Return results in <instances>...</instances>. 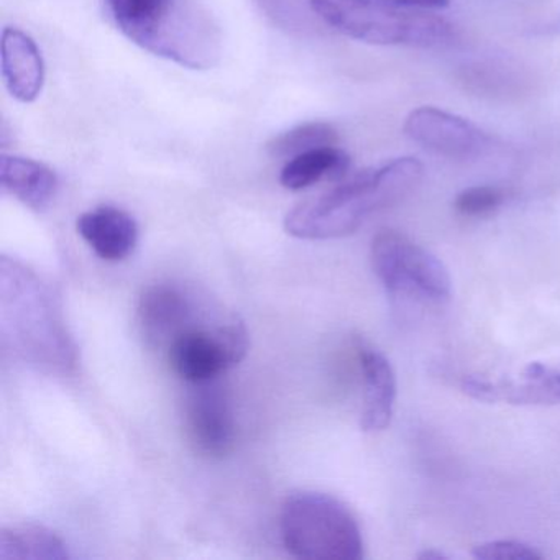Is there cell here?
I'll return each mask as SVG.
<instances>
[{
    "mask_svg": "<svg viewBox=\"0 0 560 560\" xmlns=\"http://www.w3.org/2000/svg\"><path fill=\"white\" fill-rule=\"evenodd\" d=\"M462 389L478 401L514 406L560 405V360L529 363L516 375L467 376Z\"/></svg>",
    "mask_w": 560,
    "mask_h": 560,
    "instance_id": "obj_9",
    "label": "cell"
},
{
    "mask_svg": "<svg viewBox=\"0 0 560 560\" xmlns=\"http://www.w3.org/2000/svg\"><path fill=\"white\" fill-rule=\"evenodd\" d=\"M106 8L120 34L153 57L192 71L221 60V28L199 0H106Z\"/></svg>",
    "mask_w": 560,
    "mask_h": 560,
    "instance_id": "obj_1",
    "label": "cell"
},
{
    "mask_svg": "<svg viewBox=\"0 0 560 560\" xmlns=\"http://www.w3.org/2000/svg\"><path fill=\"white\" fill-rule=\"evenodd\" d=\"M70 557L60 534L44 524H12L0 530V560H68Z\"/></svg>",
    "mask_w": 560,
    "mask_h": 560,
    "instance_id": "obj_16",
    "label": "cell"
},
{
    "mask_svg": "<svg viewBox=\"0 0 560 560\" xmlns=\"http://www.w3.org/2000/svg\"><path fill=\"white\" fill-rule=\"evenodd\" d=\"M402 130L412 142L447 159H474L490 147V137L477 126L438 107L412 110Z\"/></svg>",
    "mask_w": 560,
    "mask_h": 560,
    "instance_id": "obj_10",
    "label": "cell"
},
{
    "mask_svg": "<svg viewBox=\"0 0 560 560\" xmlns=\"http://www.w3.org/2000/svg\"><path fill=\"white\" fill-rule=\"evenodd\" d=\"M2 332L25 359L45 369H73L77 357L57 301L32 271L2 258Z\"/></svg>",
    "mask_w": 560,
    "mask_h": 560,
    "instance_id": "obj_3",
    "label": "cell"
},
{
    "mask_svg": "<svg viewBox=\"0 0 560 560\" xmlns=\"http://www.w3.org/2000/svg\"><path fill=\"white\" fill-rule=\"evenodd\" d=\"M247 350V329L237 316H231L214 330L189 327L168 347V362L179 378L201 385L238 365Z\"/></svg>",
    "mask_w": 560,
    "mask_h": 560,
    "instance_id": "obj_7",
    "label": "cell"
},
{
    "mask_svg": "<svg viewBox=\"0 0 560 560\" xmlns=\"http://www.w3.org/2000/svg\"><path fill=\"white\" fill-rule=\"evenodd\" d=\"M281 539L291 556L310 560L363 559V536L355 514L319 491H296L284 500Z\"/></svg>",
    "mask_w": 560,
    "mask_h": 560,
    "instance_id": "obj_5",
    "label": "cell"
},
{
    "mask_svg": "<svg viewBox=\"0 0 560 560\" xmlns=\"http://www.w3.org/2000/svg\"><path fill=\"white\" fill-rule=\"evenodd\" d=\"M422 176L424 166L412 156L357 173L326 195L291 209L284 218V231L304 241H329L355 234L373 212L408 198Z\"/></svg>",
    "mask_w": 560,
    "mask_h": 560,
    "instance_id": "obj_2",
    "label": "cell"
},
{
    "mask_svg": "<svg viewBox=\"0 0 560 560\" xmlns=\"http://www.w3.org/2000/svg\"><path fill=\"white\" fill-rule=\"evenodd\" d=\"M383 2L401 5V8L421 9V11H439L451 4V0H383Z\"/></svg>",
    "mask_w": 560,
    "mask_h": 560,
    "instance_id": "obj_21",
    "label": "cell"
},
{
    "mask_svg": "<svg viewBox=\"0 0 560 560\" xmlns=\"http://www.w3.org/2000/svg\"><path fill=\"white\" fill-rule=\"evenodd\" d=\"M339 143V132L327 122H306L268 140L267 153L273 159H293L300 153Z\"/></svg>",
    "mask_w": 560,
    "mask_h": 560,
    "instance_id": "obj_18",
    "label": "cell"
},
{
    "mask_svg": "<svg viewBox=\"0 0 560 560\" xmlns=\"http://www.w3.org/2000/svg\"><path fill=\"white\" fill-rule=\"evenodd\" d=\"M510 198V191L501 186H471L458 192L454 209L464 218H487L497 212Z\"/></svg>",
    "mask_w": 560,
    "mask_h": 560,
    "instance_id": "obj_19",
    "label": "cell"
},
{
    "mask_svg": "<svg viewBox=\"0 0 560 560\" xmlns=\"http://www.w3.org/2000/svg\"><path fill=\"white\" fill-rule=\"evenodd\" d=\"M363 406L360 425L365 432H382L392 424L396 405V375L389 360L372 347H360Z\"/></svg>",
    "mask_w": 560,
    "mask_h": 560,
    "instance_id": "obj_14",
    "label": "cell"
},
{
    "mask_svg": "<svg viewBox=\"0 0 560 560\" xmlns=\"http://www.w3.org/2000/svg\"><path fill=\"white\" fill-rule=\"evenodd\" d=\"M0 185L22 205L42 212L57 196L58 176L45 163L4 153L0 159Z\"/></svg>",
    "mask_w": 560,
    "mask_h": 560,
    "instance_id": "obj_15",
    "label": "cell"
},
{
    "mask_svg": "<svg viewBox=\"0 0 560 560\" xmlns=\"http://www.w3.org/2000/svg\"><path fill=\"white\" fill-rule=\"evenodd\" d=\"M189 395L183 416V429L189 447L199 457L221 460L234 452L237 444V424L234 412L214 382L201 383Z\"/></svg>",
    "mask_w": 560,
    "mask_h": 560,
    "instance_id": "obj_8",
    "label": "cell"
},
{
    "mask_svg": "<svg viewBox=\"0 0 560 560\" xmlns=\"http://www.w3.org/2000/svg\"><path fill=\"white\" fill-rule=\"evenodd\" d=\"M419 559L441 560L445 559V556L442 552H438V550H425L424 553H421V556H419Z\"/></svg>",
    "mask_w": 560,
    "mask_h": 560,
    "instance_id": "obj_22",
    "label": "cell"
},
{
    "mask_svg": "<svg viewBox=\"0 0 560 560\" xmlns=\"http://www.w3.org/2000/svg\"><path fill=\"white\" fill-rule=\"evenodd\" d=\"M349 165V156L337 145L310 150L284 163L280 183L288 191H303L323 179L342 178Z\"/></svg>",
    "mask_w": 560,
    "mask_h": 560,
    "instance_id": "obj_17",
    "label": "cell"
},
{
    "mask_svg": "<svg viewBox=\"0 0 560 560\" xmlns=\"http://www.w3.org/2000/svg\"><path fill=\"white\" fill-rule=\"evenodd\" d=\"M0 58L9 94L19 103H35L45 86V61L34 38L19 28L5 27Z\"/></svg>",
    "mask_w": 560,
    "mask_h": 560,
    "instance_id": "obj_12",
    "label": "cell"
},
{
    "mask_svg": "<svg viewBox=\"0 0 560 560\" xmlns=\"http://www.w3.org/2000/svg\"><path fill=\"white\" fill-rule=\"evenodd\" d=\"M78 234L106 261H122L136 250L139 225L136 219L114 206H100L78 218Z\"/></svg>",
    "mask_w": 560,
    "mask_h": 560,
    "instance_id": "obj_13",
    "label": "cell"
},
{
    "mask_svg": "<svg viewBox=\"0 0 560 560\" xmlns=\"http://www.w3.org/2000/svg\"><path fill=\"white\" fill-rule=\"evenodd\" d=\"M310 5L324 24L363 44L434 48L455 38L444 19L383 0H310Z\"/></svg>",
    "mask_w": 560,
    "mask_h": 560,
    "instance_id": "obj_4",
    "label": "cell"
},
{
    "mask_svg": "<svg viewBox=\"0 0 560 560\" xmlns=\"http://www.w3.org/2000/svg\"><path fill=\"white\" fill-rule=\"evenodd\" d=\"M475 559L480 560H539L542 553L520 540L500 539L474 547Z\"/></svg>",
    "mask_w": 560,
    "mask_h": 560,
    "instance_id": "obj_20",
    "label": "cell"
},
{
    "mask_svg": "<svg viewBox=\"0 0 560 560\" xmlns=\"http://www.w3.org/2000/svg\"><path fill=\"white\" fill-rule=\"evenodd\" d=\"M370 261L380 283L393 296L447 300L452 280L447 267L411 237L382 229L370 245Z\"/></svg>",
    "mask_w": 560,
    "mask_h": 560,
    "instance_id": "obj_6",
    "label": "cell"
},
{
    "mask_svg": "<svg viewBox=\"0 0 560 560\" xmlns=\"http://www.w3.org/2000/svg\"><path fill=\"white\" fill-rule=\"evenodd\" d=\"M191 304L175 287L152 284L140 294L137 320L143 339L153 349L172 346L176 337L191 327Z\"/></svg>",
    "mask_w": 560,
    "mask_h": 560,
    "instance_id": "obj_11",
    "label": "cell"
}]
</instances>
